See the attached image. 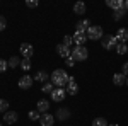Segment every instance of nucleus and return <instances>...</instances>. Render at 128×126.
<instances>
[{
    "instance_id": "obj_23",
    "label": "nucleus",
    "mask_w": 128,
    "mask_h": 126,
    "mask_svg": "<svg viewBox=\"0 0 128 126\" xmlns=\"http://www.w3.org/2000/svg\"><path fill=\"white\" fill-rule=\"evenodd\" d=\"M90 125H92V126H108L109 123L106 121V119H104V118H94Z\"/></svg>"
},
{
    "instance_id": "obj_26",
    "label": "nucleus",
    "mask_w": 128,
    "mask_h": 126,
    "mask_svg": "<svg viewBox=\"0 0 128 126\" xmlns=\"http://www.w3.org/2000/svg\"><path fill=\"white\" fill-rule=\"evenodd\" d=\"M20 65V60L19 56H12V58L9 60V68H17Z\"/></svg>"
},
{
    "instance_id": "obj_8",
    "label": "nucleus",
    "mask_w": 128,
    "mask_h": 126,
    "mask_svg": "<svg viewBox=\"0 0 128 126\" xmlns=\"http://www.w3.org/2000/svg\"><path fill=\"white\" fill-rule=\"evenodd\" d=\"M67 94H68V96H77V94H79V85H77V82H75V78H74V77L68 78V84H67Z\"/></svg>"
},
{
    "instance_id": "obj_2",
    "label": "nucleus",
    "mask_w": 128,
    "mask_h": 126,
    "mask_svg": "<svg viewBox=\"0 0 128 126\" xmlns=\"http://www.w3.org/2000/svg\"><path fill=\"white\" fill-rule=\"evenodd\" d=\"M70 56L75 60V61H86V60H87V56H89V51H87V48H86V46H75Z\"/></svg>"
},
{
    "instance_id": "obj_15",
    "label": "nucleus",
    "mask_w": 128,
    "mask_h": 126,
    "mask_svg": "<svg viewBox=\"0 0 128 126\" xmlns=\"http://www.w3.org/2000/svg\"><path fill=\"white\" fill-rule=\"evenodd\" d=\"M55 118H58L60 121H67L70 118V109L68 107H60L58 111H56V116Z\"/></svg>"
},
{
    "instance_id": "obj_13",
    "label": "nucleus",
    "mask_w": 128,
    "mask_h": 126,
    "mask_svg": "<svg viewBox=\"0 0 128 126\" xmlns=\"http://www.w3.org/2000/svg\"><path fill=\"white\" fill-rule=\"evenodd\" d=\"M106 5H108L109 9H113V12H116L120 9H125V2L123 0H108Z\"/></svg>"
},
{
    "instance_id": "obj_1",
    "label": "nucleus",
    "mask_w": 128,
    "mask_h": 126,
    "mask_svg": "<svg viewBox=\"0 0 128 126\" xmlns=\"http://www.w3.org/2000/svg\"><path fill=\"white\" fill-rule=\"evenodd\" d=\"M68 73L65 72V70H62V68H56L51 75H50V80H51V84L55 85V87H67V84H68Z\"/></svg>"
},
{
    "instance_id": "obj_14",
    "label": "nucleus",
    "mask_w": 128,
    "mask_h": 126,
    "mask_svg": "<svg viewBox=\"0 0 128 126\" xmlns=\"http://www.w3.org/2000/svg\"><path fill=\"white\" fill-rule=\"evenodd\" d=\"M56 53L60 55V58H63V60H67L70 55H72L70 48H67L65 44H58V46H56Z\"/></svg>"
},
{
    "instance_id": "obj_17",
    "label": "nucleus",
    "mask_w": 128,
    "mask_h": 126,
    "mask_svg": "<svg viewBox=\"0 0 128 126\" xmlns=\"http://www.w3.org/2000/svg\"><path fill=\"white\" fill-rule=\"evenodd\" d=\"M116 39H118V43H126L128 41V29L120 27V29L116 31Z\"/></svg>"
},
{
    "instance_id": "obj_5",
    "label": "nucleus",
    "mask_w": 128,
    "mask_h": 126,
    "mask_svg": "<svg viewBox=\"0 0 128 126\" xmlns=\"http://www.w3.org/2000/svg\"><path fill=\"white\" fill-rule=\"evenodd\" d=\"M50 96H51V101H53V102H62V101L67 97V89L55 87V89H53V92H51Z\"/></svg>"
},
{
    "instance_id": "obj_4",
    "label": "nucleus",
    "mask_w": 128,
    "mask_h": 126,
    "mask_svg": "<svg viewBox=\"0 0 128 126\" xmlns=\"http://www.w3.org/2000/svg\"><path fill=\"white\" fill-rule=\"evenodd\" d=\"M87 39H90V41H98V39H102V27L101 26H90L87 29Z\"/></svg>"
},
{
    "instance_id": "obj_28",
    "label": "nucleus",
    "mask_w": 128,
    "mask_h": 126,
    "mask_svg": "<svg viewBox=\"0 0 128 126\" xmlns=\"http://www.w3.org/2000/svg\"><path fill=\"white\" fill-rule=\"evenodd\" d=\"M7 109H9V101L0 99V113H7Z\"/></svg>"
},
{
    "instance_id": "obj_11",
    "label": "nucleus",
    "mask_w": 128,
    "mask_h": 126,
    "mask_svg": "<svg viewBox=\"0 0 128 126\" xmlns=\"http://www.w3.org/2000/svg\"><path fill=\"white\" fill-rule=\"evenodd\" d=\"M40 125H41V126H53V125H55V116H53V114H50V113H46V114H41Z\"/></svg>"
},
{
    "instance_id": "obj_33",
    "label": "nucleus",
    "mask_w": 128,
    "mask_h": 126,
    "mask_svg": "<svg viewBox=\"0 0 128 126\" xmlns=\"http://www.w3.org/2000/svg\"><path fill=\"white\" fill-rule=\"evenodd\" d=\"M65 65H67V67H74V65H75V60L72 58V56H68V58L65 60Z\"/></svg>"
},
{
    "instance_id": "obj_24",
    "label": "nucleus",
    "mask_w": 128,
    "mask_h": 126,
    "mask_svg": "<svg viewBox=\"0 0 128 126\" xmlns=\"http://www.w3.org/2000/svg\"><path fill=\"white\" fill-rule=\"evenodd\" d=\"M20 70H24V72H29L31 70V60H28V58H22L20 60Z\"/></svg>"
},
{
    "instance_id": "obj_35",
    "label": "nucleus",
    "mask_w": 128,
    "mask_h": 126,
    "mask_svg": "<svg viewBox=\"0 0 128 126\" xmlns=\"http://www.w3.org/2000/svg\"><path fill=\"white\" fill-rule=\"evenodd\" d=\"M108 126H120V125H118V123H109Z\"/></svg>"
},
{
    "instance_id": "obj_29",
    "label": "nucleus",
    "mask_w": 128,
    "mask_h": 126,
    "mask_svg": "<svg viewBox=\"0 0 128 126\" xmlns=\"http://www.w3.org/2000/svg\"><path fill=\"white\" fill-rule=\"evenodd\" d=\"M62 44H65L67 48H70V46L74 44V38H72V36H65V38H63V43H62Z\"/></svg>"
},
{
    "instance_id": "obj_20",
    "label": "nucleus",
    "mask_w": 128,
    "mask_h": 126,
    "mask_svg": "<svg viewBox=\"0 0 128 126\" xmlns=\"http://www.w3.org/2000/svg\"><path fill=\"white\" fill-rule=\"evenodd\" d=\"M113 82H114V85L121 87V85L126 84V77H125L123 73H114V75H113Z\"/></svg>"
},
{
    "instance_id": "obj_21",
    "label": "nucleus",
    "mask_w": 128,
    "mask_h": 126,
    "mask_svg": "<svg viewBox=\"0 0 128 126\" xmlns=\"http://www.w3.org/2000/svg\"><path fill=\"white\" fill-rule=\"evenodd\" d=\"M114 49H116L118 55H126V53H128V44H126V43H118Z\"/></svg>"
},
{
    "instance_id": "obj_16",
    "label": "nucleus",
    "mask_w": 128,
    "mask_h": 126,
    "mask_svg": "<svg viewBox=\"0 0 128 126\" xmlns=\"http://www.w3.org/2000/svg\"><path fill=\"white\" fill-rule=\"evenodd\" d=\"M36 109L40 111L41 114H46L48 109H50V102L46 99H41V101H38V104H36Z\"/></svg>"
},
{
    "instance_id": "obj_27",
    "label": "nucleus",
    "mask_w": 128,
    "mask_h": 126,
    "mask_svg": "<svg viewBox=\"0 0 128 126\" xmlns=\"http://www.w3.org/2000/svg\"><path fill=\"white\" fill-rule=\"evenodd\" d=\"M126 12H128L126 9H120V10H116V12H113V17H114V20H120Z\"/></svg>"
},
{
    "instance_id": "obj_22",
    "label": "nucleus",
    "mask_w": 128,
    "mask_h": 126,
    "mask_svg": "<svg viewBox=\"0 0 128 126\" xmlns=\"http://www.w3.org/2000/svg\"><path fill=\"white\" fill-rule=\"evenodd\" d=\"M28 118H29L31 121H40V119H41V113L38 111V109H32V111H29Z\"/></svg>"
},
{
    "instance_id": "obj_36",
    "label": "nucleus",
    "mask_w": 128,
    "mask_h": 126,
    "mask_svg": "<svg viewBox=\"0 0 128 126\" xmlns=\"http://www.w3.org/2000/svg\"><path fill=\"white\" fill-rule=\"evenodd\" d=\"M125 9L128 10V0H126V2H125Z\"/></svg>"
},
{
    "instance_id": "obj_38",
    "label": "nucleus",
    "mask_w": 128,
    "mask_h": 126,
    "mask_svg": "<svg viewBox=\"0 0 128 126\" xmlns=\"http://www.w3.org/2000/svg\"><path fill=\"white\" fill-rule=\"evenodd\" d=\"M0 126H2V123H0Z\"/></svg>"
},
{
    "instance_id": "obj_3",
    "label": "nucleus",
    "mask_w": 128,
    "mask_h": 126,
    "mask_svg": "<svg viewBox=\"0 0 128 126\" xmlns=\"http://www.w3.org/2000/svg\"><path fill=\"white\" fill-rule=\"evenodd\" d=\"M116 44H118V39H116V36H111V34H108V36H102V39H101V46L106 49V51L114 49V48H116Z\"/></svg>"
},
{
    "instance_id": "obj_19",
    "label": "nucleus",
    "mask_w": 128,
    "mask_h": 126,
    "mask_svg": "<svg viewBox=\"0 0 128 126\" xmlns=\"http://www.w3.org/2000/svg\"><path fill=\"white\" fill-rule=\"evenodd\" d=\"M34 82H48V78H50V75L44 72V70H40V72H36L34 73Z\"/></svg>"
},
{
    "instance_id": "obj_18",
    "label": "nucleus",
    "mask_w": 128,
    "mask_h": 126,
    "mask_svg": "<svg viewBox=\"0 0 128 126\" xmlns=\"http://www.w3.org/2000/svg\"><path fill=\"white\" fill-rule=\"evenodd\" d=\"M86 10H87V7H86L84 2H77V3H74V14H77V15H84Z\"/></svg>"
},
{
    "instance_id": "obj_30",
    "label": "nucleus",
    "mask_w": 128,
    "mask_h": 126,
    "mask_svg": "<svg viewBox=\"0 0 128 126\" xmlns=\"http://www.w3.org/2000/svg\"><path fill=\"white\" fill-rule=\"evenodd\" d=\"M7 68H9V61H5L4 58H0V73H4Z\"/></svg>"
},
{
    "instance_id": "obj_12",
    "label": "nucleus",
    "mask_w": 128,
    "mask_h": 126,
    "mask_svg": "<svg viewBox=\"0 0 128 126\" xmlns=\"http://www.w3.org/2000/svg\"><path fill=\"white\" fill-rule=\"evenodd\" d=\"M92 24H90V20L89 19H82L79 20L77 24H75V31H79V32H87V29L90 27Z\"/></svg>"
},
{
    "instance_id": "obj_34",
    "label": "nucleus",
    "mask_w": 128,
    "mask_h": 126,
    "mask_svg": "<svg viewBox=\"0 0 128 126\" xmlns=\"http://www.w3.org/2000/svg\"><path fill=\"white\" fill-rule=\"evenodd\" d=\"M121 73H123L125 77L128 75V61H126V63H123V72H121Z\"/></svg>"
},
{
    "instance_id": "obj_31",
    "label": "nucleus",
    "mask_w": 128,
    "mask_h": 126,
    "mask_svg": "<svg viewBox=\"0 0 128 126\" xmlns=\"http://www.w3.org/2000/svg\"><path fill=\"white\" fill-rule=\"evenodd\" d=\"M26 5H28L29 9H36V7L40 5V2H38V0H26Z\"/></svg>"
},
{
    "instance_id": "obj_7",
    "label": "nucleus",
    "mask_w": 128,
    "mask_h": 126,
    "mask_svg": "<svg viewBox=\"0 0 128 126\" xmlns=\"http://www.w3.org/2000/svg\"><path fill=\"white\" fill-rule=\"evenodd\" d=\"M32 82H34V78L31 77V75H22V77L19 78V82H17V85H19V89H22V90H28V89L32 87Z\"/></svg>"
},
{
    "instance_id": "obj_25",
    "label": "nucleus",
    "mask_w": 128,
    "mask_h": 126,
    "mask_svg": "<svg viewBox=\"0 0 128 126\" xmlns=\"http://www.w3.org/2000/svg\"><path fill=\"white\" fill-rule=\"evenodd\" d=\"M53 89H55V85H53L51 82H46V84H43L41 90H43L44 94H51V92H53Z\"/></svg>"
},
{
    "instance_id": "obj_9",
    "label": "nucleus",
    "mask_w": 128,
    "mask_h": 126,
    "mask_svg": "<svg viewBox=\"0 0 128 126\" xmlns=\"http://www.w3.org/2000/svg\"><path fill=\"white\" fill-rule=\"evenodd\" d=\"M17 113L16 111H7V113H4V123L5 125H14V123H17Z\"/></svg>"
},
{
    "instance_id": "obj_6",
    "label": "nucleus",
    "mask_w": 128,
    "mask_h": 126,
    "mask_svg": "<svg viewBox=\"0 0 128 126\" xmlns=\"http://www.w3.org/2000/svg\"><path fill=\"white\" fill-rule=\"evenodd\" d=\"M19 51H20V55H22L24 58H28V60H31V56L34 55V48H32L31 43H22L19 46Z\"/></svg>"
},
{
    "instance_id": "obj_37",
    "label": "nucleus",
    "mask_w": 128,
    "mask_h": 126,
    "mask_svg": "<svg viewBox=\"0 0 128 126\" xmlns=\"http://www.w3.org/2000/svg\"><path fill=\"white\" fill-rule=\"evenodd\" d=\"M126 85H128V78H126Z\"/></svg>"
},
{
    "instance_id": "obj_32",
    "label": "nucleus",
    "mask_w": 128,
    "mask_h": 126,
    "mask_svg": "<svg viewBox=\"0 0 128 126\" xmlns=\"http://www.w3.org/2000/svg\"><path fill=\"white\" fill-rule=\"evenodd\" d=\"M5 27H7V20L4 15H0V31H5Z\"/></svg>"
},
{
    "instance_id": "obj_10",
    "label": "nucleus",
    "mask_w": 128,
    "mask_h": 126,
    "mask_svg": "<svg viewBox=\"0 0 128 126\" xmlns=\"http://www.w3.org/2000/svg\"><path fill=\"white\" fill-rule=\"evenodd\" d=\"M72 38H74L75 46H84V43L87 41V34H86V32H79V31H75Z\"/></svg>"
}]
</instances>
